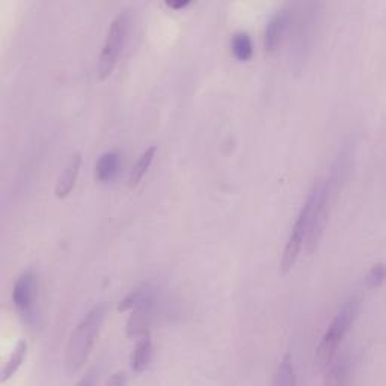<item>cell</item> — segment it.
<instances>
[{"instance_id":"9","label":"cell","mask_w":386,"mask_h":386,"mask_svg":"<svg viewBox=\"0 0 386 386\" xmlns=\"http://www.w3.org/2000/svg\"><path fill=\"white\" fill-rule=\"evenodd\" d=\"M152 357V341L150 337V332L139 337L136 346H134L131 355V367L134 373H143L148 368Z\"/></svg>"},{"instance_id":"18","label":"cell","mask_w":386,"mask_h":386,"mask_svg":"<svg viewBox=\"0 0 386 386\" xmlns=\"http://www.w3.org/2000/svg\"><path fill=\"white\" fill-rule=\"evenodd\" d=\"M188 3V0H184V2H166V5L169 8H172V10H183V8H186Z\"/></svg>"},{"instance_id":"2","label":"cell","mask_w":386,"mask_h":386,"mask_svg":"<svg viewBox=\"0 0 386 386\" xmlns=\"http://www.w3.org/2000/svg\"><path fill=\"white\" fill-rule=\"evenodd\" d=\"M321 184L323 182H317L316 184H312L307 200H305V204L302 205L298 218L294 220V225L291 228L289 239H287V243L284 246V252L281 258L282 273H289L294 267L296 262L299 259V255L305 246V240H307V236H308L311 218L314 213V207H316V202L319 200Z\"/></svg>"},{"instance_id":"12","label":"cell","mask_w":386,"mask_h":386,"mask_svg":"<svg viewBox=\"0 0 386 386\" xmlns=\"http://www.w3.org/2000/svg\"><path fill=\"white\" fill-rule=\"evenodd\" d=\"M26 355H28V343H26L24 339H22L20 343L15 346L10 359H8V362L2 371V377H0V383H5L8 379H11L24 362Z\"/></svg>"},{"instance_id":"11","label":"cell","mask_w":386,"mask_h":386,"mask_svg":"<svg viewBox=\"0 0 386 386\" xmlns=\"http://www.w3.org/2000/svg\"><path fill=\"white\" fill-rule=\"evenodd\" d=\"M231 50L237 61L248 62L254 55L252 40L246 32H237L231 38Z\"/></svg>"},{"instance_id":"4","label":"cell","mask_w":386,"mask_h":386,"mask_svg":"<svg viewBox=\"0 0 386 386\" xmlns=\"http://www.w3.org/2000/svg\"><path fill=\"white\" fill-rule=\"evenodd\" d=\"M129 24H130V15L127 11L120 13L111 23V28L106 35L103 50L100 53V58H98L97 74L100 77V80L109 77L112 74V71L115 70L116 62H118V58H120V53L124 47L125 38H127Z\"/></svg>"},{"instance_id":"6","label":"cell","mask_w":386,"mask_h":386,"mask_svg":"<svg viewBox=\"0 0 386 386\" xmlns=\"http://www.w3.org/2000/svg\"><path fill=\"white\" fill-rule=\"evenodd\" d=\"M290 23H291L290 8H281L280 11H276L272 15V19L268 20L264 32V49L268 53H273L281 47V44L285 38V33L290 28Z\"/></svg>"},{"instance_id":"10","label":"cell","mask_w":386,"mask_h":386,"mask_svg":"<svg viewBox=\"0 0 386 386\" xmlns=\"http://www.w3.org/2000/svg\"><path fill=\"white\" fill-rule=\"evenodd\" d=\"M156 152H157V147L152 145V147L147 148L139 156V159L136 160V163H134V166L131 168L130 174H129V186L130 187H136L140 183V179L143 178V175L148 172L152 160H154V157H156Z\"/></svg>"},{"instance_id":"16","label":"cell","mask_w":386,"mask_h":386,"mask_svg":"<svg viewBox=\"0 0 386 386\" xmlns=\"http://www.w3.org/2000/svg\"><path fill=\"white\" fill-rule=\"evenodd\" d=\"M367 281H368V285H370L371 289H379V287L385 281V266H383V263H377L371 267L370 273H368V276H367Z\"/></svg>"},{"instance_id":"13","label":"cell","mask_w":386,"mask_h":386,"mask_svg":"<svg viewBox=\"0 0 386 386\" xmlns=\"http://www.w3.org/2000/svg\"><path fill=\"white\" fill-rule=\"evenodd\" d=\"M296 383H298V380H296L293 356H291V353H285L280 367H278V370H276L273 385H276V386H294Z\"/></svg>"},{"instance_id":"15","label":"cell","mask_w":386,"mask_h":386,"mask_svg":"<svg viewBox=\"0 0 386 386\" xmlns=\"http://www.w3.org/2000/svg\"><path fill=\"white\" fill-rule=\"evenodd\" d=\"M350 374V365L346 359H339V361L330 368V371L328 374V379L325 380L328 385H341L346 383L348 380Z\"/></svg>"},{"instance_id":"1","label":"cell","mask_w":386,"mask_h":386,"mask_svg":"<svg viewBox=\"0 0 386 386\" xmlns=\"http://www.w3.org/2000/svg\"><path fill=\"white\" fill-rule=\"evenodd\" d=\"M103 320L104 308L102 305H98V307H94L79 321V325L73 330V334H71L67 344L65 365L70 374L77 373L86 362L88 356L91 355L98 332L102 329Z\"/></svg>"},{"instance_id":"8","label":"cell","mask_w":386,"mask_h":386,"mask_svg":"<svg viewBox=\"0 0 386 386\" xmlns=\"http://www.w3.org/2000/svg\"><path fill=\"white\" fill-rule=\"evenodd\" d=\"M121 157L116 151H107L95 163V179L100 183H109L118 174Z\"/></svg>"},{"instance_id":"14","label":"cell","mask_w":386,"mask_h":386,"mask_svg":"<svg viewBox=\"0 0 386 386\" xmlns=\"http://www.w3.org/2000/svg\"><path fill=\"white\" fill-rule=\"evenodd\" d=\"M151 299V291L147 289H136L133 290L131 293H129L125 298L120 302L118 305V311L124 312L129 309H134L136 307H139L140 303H143L145 300Z\"/></svg>"},{"instance_id":"3","label":"cell","mask_w":386,"mask_h":386,"mask_svg":"<svg viewBox=\"0 0 386 386\" xmlns=\"http://www.w3.org/2000/svg\"><path fill=\"white\" fill-rule=\"evenodd\" d=\"M357 311H359V302L355 298L348 299L343 305V308L338 311L335 319L332 320L329 329L326 330V334L323 335L320 344L317 347V361L320 364L329 365L332 361H334L341 343H343L347 332L350 330L353 321L356 320Z\"/></svg>"},{"instance_id":"7","label":"cell","mask_w":386,"mask_h":386,"mask_svg":"<svg viewBox=\"0 0 386 386\" xmlns=\"http://www.w3.org/2000/svg\"><path fill=\"white\" fill-rule=\"evenodd\" d=\"M80 168H82V154H80V152H74V154L67 161L64 170H62V174L58 178V183L55 186L56 198L59 200L65 198V196H68L70 192L73 191L80 172Z\"/></svg>"},{"instance_id":"5","label":"cell","mask_w":386,"mask_h":386,"mask_svg":"<svg viewBox=\"0 0 386 386\" xmlns=\"http://www.w3.org/2000/svg\"><path fill=\"white\" fill-rule=\"evenodd\" d=\"M37 298V276L32 271H26L19 276L13 289V302L22 316H29Z\"/></svg>"},{"instance_id":"17","label":"cell","mask_w":386,"mask_h":386,"mask_svg":"<svg viewBox=\"0 0 386 386\" xmlns=\"http://www.w3.org/2000/svg\"><path fill=\"white\" fill-rule=\"evenodd\" d=\"M125 382H127V379H125V374L124 373H116L113 374L109 380H107L106 383L107 385H112V386H121L124 385Z\"/></svg>"}]
</instances>
